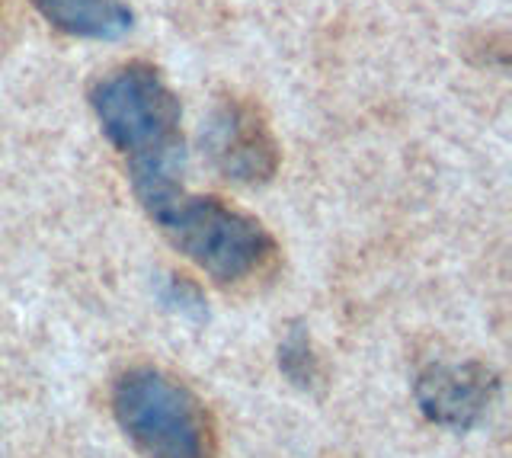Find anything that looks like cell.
I'll list each match as a JSON object with an SVG mask.
<instances>
[{
  "label": "cell",
  "mask_w": 512,
  "mask_h": 458,
  "mask_svg": "<svg viewBox=\"0 0 512 458\" xmlns=\"http://www.w3.org/2000/svg\"><path fill=\"white\" fill-rule=\"evenodd\" d=\"M90 106L103 135L125 161L135 193L180 183L183 109L154 65L128 61L103 74L90 90Z\"/></svg>",
  "instance_id": "6da1fadb"
},
{
  "label": "cell",
  "mask_w": 512,
  "mask_h": 458,
  "mask_svg": "<svg viewBox=\"0 0 512 458\" xmlns=\"http://www.w3.org/2000/svg\"><path fill=\"white\" fill-rule=\"evenodd\" d=\"M135 196L164 238L224 286L260 276L276 257V241L260 221L215 196H192L183 183Z\"/></svg>",
  "instance_id": "7a4b0ae2"
},
{
  "label": "cell",
  "mask_w": 512,
  "mask_h": 458,
  "mask_svg": "<svg viewBox=\"0 0 512 458\" xmlns=\"http://www.w3.org/2000/svg\"><path fill=\"white\" fill-rule=\"evenodd\" d=\"M112 414L148 458H212L215 426L205 404L160 369H128L112 385Z\"/></svg>",
  "instance_id": "3957f363"
},
{
  "label": "cell",
  "mask_w": 512,
  "mask_h": 458,
  "mask_svg": "<svg viewBox=\"0 0 512 458\" xmlns=\"http://www.w3.org/2000/svg\"><path fill=\"white\" fill-rule=\"evenodd\" d=\"M202 145L208 161L221 177L244 186H260L272 180L279 167V145L272 138L263 113L247 100H221L202 129Z\"/></svg>",
  "instance_id": "277c9868"
},
{
  "label": "cell",
  "mask_w": 512,
  "mask_h": 458,
  "mask_svg": "<svg viewBox=\"0 0 512 458\" xmlns=\"http://www.w3.org/2000/svg\"><path fill=\"white\" fill-rule=\"evenodd\" d=\"M496 391H500V382L480 362H436V366H426L413 385L423 414L448 430L477 426L496 401Z\"/></svg>",
  "instance_id": "5b68a950"
},
{
  "label": "cell",
  "mask_w": 512,
  "mask_h": 458,
  "mask_svg": "<svg viewBox=\"0 0 512 458\" xmlns=\"http://www.w3.org/2000/svg\"><path fill=\"white\" fill-rule=\"evenodd\" d=\"M45 23L77 39L112 42L132 33L135 13L122 0H32Z\"/></svg>",
  "instance_id": "8992f818"
},
{
  "label": "cell",
  "mask_w": 512,
  "mask_h": 458,
  "mask_svg": "<svg viewBox=\"0 0 512 458\" xmlns=\"http://www.w3.org/2000/svg\"><path fill=\"white\" fill-rule=\"evenodd\" d=\"M279 366L288 375V382H295L298 388H311L320 378L317 356L311 350V337L304 327H292L285 334V340L279 346Z\"/></svg>",
  "instance_id": "52a82bcc"
}]
</instances>
